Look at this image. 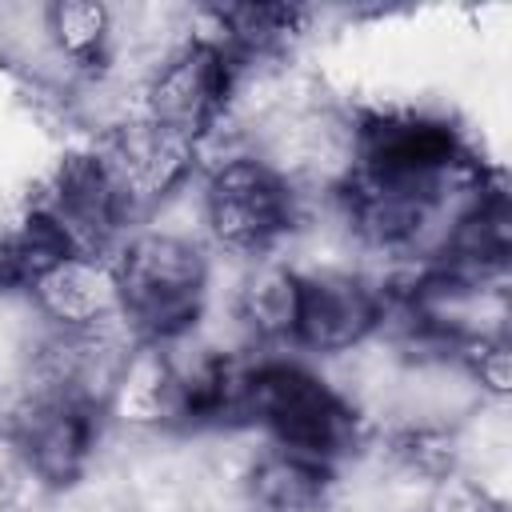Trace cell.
Segmentation results:
<instances>
[{
  "label": "cell",
  "instance_id": "cell-1",
  "mask_svg": "<svg viewBox=\"0 0 512 512\" xmlns=\"http://www.w3.org/2000/svg\"><path fill=\"white\" fill-rule=\"evenodd\" d=\"M208 248L156 232L132 228L116 248V272L124 292V320L140 332V340H160L188 328L204 304L208 280Z\"/></svg>",
  "mask_w": 512,
  "mask_h": 512
},
{
  "label": "cell",
  "instance_id": "cell-2",
  "mask_svg": "<svg viewBox=\"0 0 512 512\" xmlns=\"http://www.w3.org/2000/svg\"><path fill=\"white\" fill-rule=\"evenodd\" d=\"M208 244L228 256H264L292 224V192L256 156H232L200 172Z\"/></svg>",
  "mask_w": 512,
  "mask_h": 512
},
{
  "label": "cell",
  "instance_id": "cell-3",
  "mask_svg": "<svg viewBox=\"0 0 512 512\" xmlns=\"http://www.w3.org/2000/svg\"><path fill=\"white\" fill-rule=\"evenodd\" d=\"M232 84V60L208 44H180L164 56L144 88H140V116L188 144H200L224 116Z\"/></svg>",
  "mask_w": 512,
  "mask_h": 512
},
{
  "label": "cell",
  "instance_id": "cell-4",
  "mask_svg": "<svg viewBox=\"0 0 512 512\" xmlns=\"http://www.w3.org/2000/svg\"><path fill=\"white\" fill-rule=\"evenodd\" d=\"M24 296L56 332H84L124 316L116 256L100 252H60L32 276Z\"/></svg>",
  "mask_w": 512,
  "mask_h": 512
},
{
  "label": "cell",
  "instance_id": "cell-5",
  "mask_svg": "<svg viewBox=\"0 0 512 512\" xmlns=\"http://www.w3.org/2000/svg\"><path fill=\"white\" fill-rule=\"evenodd\" d=\"M32 472L48 488L80 480L100 448V412L68 396H24L8 420Z\"/></svg>",
  "mask_w": 512,
  "mask_h": 512
},
{
  "label": "cell",
  "instance_id": "cell-6",
  "mask_svg": "<svg viewBox=\"0 0 512 512\" xmlns=\"http://www.w3.org/2000/svg\"><path fill=\"white\" fill-rule=\"evenodd\" d=\"M380 320H384V292L368 276L344 272V276L300 280V316L292 344L320 360H332L376 336Z\"/></svg>",
  "mask_w": 512,
  "mask_h": 512
},
{
  "label": "cell",
  "instance_id": "cell-7",
  "mask_svg": "<svg viewBox=\"0 0 512 512\" xmlns=\"http://www.w3.org/2000/svg\"><path fill=\"white\" fill-rule=\"evenodd\" d=\"M100 420H108L124 436H176L192 428L188 400L156 340H140L128 352L100 404Z\"/></svg>",
  "mask_w": 512,
  "mask_h": 512
},
{
  "label": "cell",
  "instance_id": "cell-8",
  "mask_svg": "<svg viewBox=\"0 0 512 512\" xmlns=\"http://www.w3.org/2000/svg\"><path fill=\"white\" fill-rule=\"evenodd\" d=\"M228 308L256 352L292 344L300 316V276L272 252L248 256L236 276Z\"/></svg>",
  "mask_w": 512,
  "mask_h": 512
},
{
  "label": "cell",
  "instance_id": "cell-9",
  "mask_svg": "<svg viewBox=\"0 0 512 512\" xmlns=\"http://www.w3.org/2000/svg\"><path fill=\"white\" fill-rule=\"evenodd\" d=\"M332 468L268 444L244 476V512H328Z\"/></svg>",
  "mask_w": 512,
  "mask_h": 512
},
{
  "label": "cell",
  "instance_id": "cell-10",
  "mask_svg": "<svg viewBox=\"0 0 512 512\" xmlns=\"http://www.w3.org/2000/svg\"><path fill=\"white\" fill-rule=\"evenodd\" d=\"M48 36L76 72H92L104 64L112 44V8L96 0L48 4Z\"/></svg>",
  "mask_w": 512,
  "mask_h": 512
},
{
  "label": "cell",
  "instance_id": "cell-11",
  "mask_svg": "<svg viewBox=\"0 0 512 512\" xmlns=\"http://www.w3.org/2000/svg\"><path fill=\"white\" fill-rule=\"evenodd\" d=\"M48 484L32 472L16 432L0 424V512H40Z\"/></svg>",
  "mask_w": 512,
  "mask_h": 512
},
{
  "label": "cell",
  "instance_id": "cell-12",
  "mask_svg": "<svg viewBox=\"0 0 512 512\" xmlns=\"http://www.w3.org/2000/svg\"><path fill=\"white\" fill-rule=\"evenodd\" d=\"M424 512H508V500L492 496L484 484H476L464 472H444L432 484Z\"/></svg>",
  "mask_w": 512,
  "mask_h": 512
}]
</instances>
